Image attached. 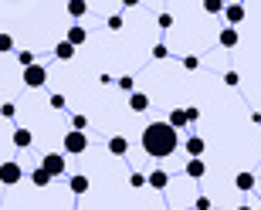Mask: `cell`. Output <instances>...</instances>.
Listing matches in <instances>:
<instances>
[{
  "label": "cell",
  "mask_w": 261,
  "mask_h": 210,
  "mask_svg": "<svg viewBox=\"0 0 261 210\" xmlns=\"http://www.w3.org/2000/svg\"><path fill=\"white\" fill-rule=\"evenodd\" d=\"M238 210H254V207H238Z\"/></svg>",
  "instance_id": "36"
},
{
  "label": "cell",
  "mask_w": 261,
  "mask_h": 210,
  "mask_svg": "<svg viewBox=\"0 0 261 210\" xmlns=\"http://www.w3.org/2000/svg\"><path fill=\"white\" fill-rule=\"evenodd\" d=\"M187 119H190V122H197V119H200V109H197V105H190V109H187Z\"/></svg>",
  "instance_id": "34"
},
{
  "label": "cell",
  "mask_w": 261,
  "mask_h": 210,
  "mask_svg": "<svg viewBox=\"0 0 261 210\" xmlns=\"http://www.w3.org/2000/svg\"><path fill=\"white\" fill-rule=\"evenodd\" d=\"M31 183H34V187H41V190H44V187H48V183H51V176H48V173H44V170H41V166H38V170L31 173Z\"/></svg>",
  "instance_id": "20"
},
{
  "label": "cell",
  "mask_w": 261,
  "mask_h": 210,
  "mask_svg": "<svg viewBox=\"0 0 261 210\" xmlns=\"http://www.w3.org/2000/svg\"><path fill=\"white\" fill-rule=\"evenodd\" d=\"M61 146H65V153L82 156V153L88 149V136H85V133H75V129H68L65 139H61Z\"/></svg>",
  "instance_id": "3"
},
{
  "label": "cell",
  "mask_w": 261,
  "mask_h": 210,
  "mask_svg": "<svg viewBox=\"0 0 261 210\" xmlns=\"http://www.w3.org/2000/svg\"><path fill=\"white\" fill-rule=\"evenodd\" d=\"M20 176H24V166H20L17 160L0 163V183H4V187H17Z\"/></svg>",
  "instance_id": "4"
},
{
  "label": "cell",
  "mask_w": 261,
  "mask_h": 210,
  "mask_svg": "<svg viewBox=\"0 0 261 210\" xmlns=\"http://www.w3.org/2000/svg\"><path fill=\"white\" fill-rule=\"evenodd\" d=\"M85 125H88L85 115H71V129H75V133H85Z\"/></svg>",
  "instance_id": "26"
},
{
  "label": "cell",
  "mask_w": 261,
  "mask_h": 210,
  "mask_svg": "<svg viewBox=\"0 0 261 210\" xmlns=\"http://www.w3.org/2000/svg\"><path fill=\"white\" fill-rule=\"evenodd\" d=\"M65 41H68V44H75V48H82V44L88 41V31L78 28V24H71V28H68V34H65Z\"/></svg>",
  "instance_id": "12"
},
{
  "label": "cell",
  "mask_w": 261,
  "mask_h": 210,
  "mask_svg": "<svg viewBox=\"0 0 261 210\" xmlns=\"http://www.w3.org/2000/svg\"><path fill=\"white\" fill-rule=\"evenodd\" d=\"M184 149L190 153V160H203V153H207V139L203 136H190L184 143Z\"/></svg>",
  "instance_id": "6"
},
{
  "label": "cell",
  "mask_w": 261,
  "mask_h": 210,
  "mask_svg": "<svg viewBox=\"0 0 261 210\" xmlns=\"http://www.w3.org/2000/svg\"><path fill=\"white\" fill-rule=\"evenodd\" d=\"M109 31H122V17H119V14L109 17Z\"/></svg>",
  "instance_id": "33"
},
{
  "label": "cell",
  "mask_w": 261,
  "mask_h": 210,
  "mask_svg": "<svg viewBox=\"0 0 261 210\" xmlns=\"http://www.w3.org/2000/svg\"><path fill=\"white\" fill-rule=\"evenodd\" d=\"M153 58H156V61H163V58H170L166 44H153Z\"/></svg>",
  "instance_id": "30"
},
{
  "label": "cell",
  "mask_w": 261,
  "mask_h": 210,
  "mask_svg": "<svg viewBox=\"0 0 261 210\" xmlns=\"http://www.w3.org/2000/svg\"><path fill=\"white\" fill-rule=\"evenodd\" d=\"M17 61H20V68L38 65V61H34V51H17Z\"/></svg>",
  "instance_id": "21"
},
{
  "label": "cell",
  "mask_w": 261,
  "mask_h": 210,
  "mask_svg": "<svg viewBox=\"0 0 261 210\" xmlns=\"http://www.w3.org/2000/svg\"><path fill=\"white\" fill-rule=\"evenodd\" d=\"M129 187H146V176L143 173H133V176H129Z\"/></svg>",
  "instance_id": "32"
},
{
  "label": "cell",
  "mask_w": 261,
  "mask_h": 210,
  "mask_svg": "<svg viewBox=\"0 0 261 210\" xmlns=\"http://www.w3.org/2000/svg\"><path fill=\"white\" fill-rule=\"evenodd\" d=\"M166 122L173 125L176 133H180V129H184L187 122H190V119H187V109H170V119H166Z\"/></svg>",
  "instance_id": "17"
},
{
  "label": "cell",
  "mask_w": 261,
  "mask_h": 210,
  "mask_svg": "<svg viewBox=\"0 0 261 210\" xmlns=\"http://www.w3.org/2000/svg\"><path fill=\"white\" fill-rule=\"evenodd\" d=\"M51 109H65V95H51Z\"/></svg>",
  "instance_id": "35"
},
{
  "label": "cell",
  "mask_w": 261,
  "mask_h": 210,
  "mask_svg": "<svg viewBox=\"0 0 261 210\" xmlns=\"http://www.w3.org/2000/svg\"><path fill=\"white\" fill-rule=\"evenodd\" d=\"M203 10L207 14H224V4L221 0H203Z\"/></svg>",
  "instance_id": "23"
},
{
  "label": "cell",
  "mask_w": 261,
  "mask_h": 210,
  "mask_svg": "<svg viewBox=\"0 0 261 210\" xmlns=\"http://www.w3.org/2000/svg\"><path fill=\"white\" fill-rule=\"evenodd\" d=\"M146 187H153V190H166V187H170V173H166V170H153L149 176H146Z\"/></svg>",
  "instance_id": "10"
},
{
  "label": "cell",
  "mask_w": 261,
  "mask_h": 210,
  "mask_svg": "<svg viewBox=\"0 0 261 210\" xmlns=\"http://www.w3.org/2000/svg\"><path fill=\"white\" fill-rule=\"evenodd\" d=\"M14 51V38L10 34H0V55H10Z\"/></svg>",
  "instance_id": "24"
},
{
  "label": "cell",
  "mask_w": 261,
  "mask_h": 210,
  "mask_svg": "<svg viewBox=\"0 0 261 210\" xmlns=\"http://www.w3.org/2000/svg\"><path fill=\"white\" fill-rule=\"evenodd\" d=\"M244 14H248V10H244V4H227V7H224V17H227V28H238V24L244 20Z\"/></svg>",
  "instance_id": "8"
},
{
  "label": "cell",
  "mask_w": 261,
  "mask_h": 210,
  "mask_svg": "<svg viewBox=\"0 0 261 210\" xmlns=\"http://www.w3.org/2000/svg\"><path fill=\"white\" fill-rule=\"evenodd\" d=\"M234 187H238V190H241V193H251L254 187H258V176H254L251 170H241V173H238V176H234Z\"/></svg>",
  "instance_id": "7"
},
{
  "label": "cell",
  "mask_w": 261,
  "mask_h": 210,
  "mask_svg": "<svg viewBox=\"0 0 261 210\" xmlns=\"http://www.w3.org/2000/svg\"><path fill=\"white\" fill-rule=\"evenodd\" d=\"M176 146H180V133H176L170 122H149L143 129V149H146V156H153V160H166V156L176 153Z\"/></svg>",
  "instance_id": "1"
},
{
  "label": "cell",
  "mask_w": 261,
  "mask_h": 210,
  "mask_svg": "<svg viewBox=\"0 0 261 210\" xmlns=\"http://www.w3.org/2000/svg\"><path fill=\"white\" fill-rule=\"evenodd\" d=\"M38 166H41L44 173H48L51 180H55V176H65V173H68V163H65V156H61V153H48V156H41Z\"/></svg>",
  "instance_id": "2"
},
{
  "label": "cell",
  "mask_w": 261,
  "mask_h": 210,
  "mask_svg": "<svg viewBox=\"0 0 261 210\" xmlns=\"http://www.w3.org/2000/svg\"><path fill=\"white\" fill-rule=\"evenodd\" d=\"M88 187H92V183H88V176H85V173H75V176L68 180V190L75 193V197H82V193H88Z\"/></svg>",
  "instance_id": "11"
},
{
  "label": "cell",
  "mask_w": 261,
  "mask_h": 210,
  "mask_svg": "<svg viewBox=\"0 0 261 210\" xmlns=\"http://www.w3.org/2000/svg\"><path fill=\"white\" fill-rule=\"evenodd\" d=\"M55 58H58V61H71V58H75V44H68V41H61L58 48H55Z\"/></svg>",
  "instance_id": "18"
},
{
  "label": "cell",
  "mask_w": 261,
  "mask_h": 210,
  "mask_svg": "<svg viewBox=\"0 0 261 210\" xmlns=\"http://www.w3.org/2000/svg\"><path fill=\"white\" fill-rule=\"evenodd\" d=\"M194 207H197V210H211L214 203H211V197H197V200H194Z\"/></svg>",
  "instance_id": "31"
},
{
  "label": "cell",
  "mask_w": 261,
  "mask_h": 210,
  "mask_svg": "<svg viewBox=\"0 0 261 210\" xmlns=\"http://www.w3.org/2000/svg\"><path fill=\"white\" fill-rule=\"evenodd\" d=\"M184 68H187V71H197V68H200V58H197V55H187L184 58Z\"/></svg>",
  "instance_id": "28"
},
{
  "label": "cell",
  "mask_w": 261,
  "mask_h": 210,
  "mask_svg": "<svg viewBox=\"0 0 261 210\" xmlns=\"http://www.w3.org/2000/svg\"><path fill=\"white\" fill-rule=\"evenodd\" d=\"M0 115H4V119H14V115H17V105H14V102H4V105H0Z\"/></svg>",
  "instance_id": "27"
},
{
  "label": "cell",
  "mask_w": 261,
  "mask_h": 210,
  "mask_svg": "<svg viewBox=\"0 0 261 210\" xmlns=\"http://www.w3.org/2000/svg\"><path fill=\"white\" fill-rule=\"evenodd\" d=\"M156 24H160L163 31H170V28H173V14H160V17H156Z\"/></svg>",
  "instance_id": "29"
},
{
  "label": "cell",
  "mask_w": 261,
  "mask_h": 210,
  "mask_svg": "<svg viewBox=\"0 0 261 210\" xmlns=\"http://www.w3.org/2000/svg\"><path fill=\"white\" fill-rule=\"evenodd\" d=\"M217 41H221V48L231 51V48H238L241 34H238V28H221V38H217Z\"/></svg>",
  "instance_id": "13"
},
{
  "label": "cell",
  "mask_w": 261,
  "mask_h": 210,
  "mask_svg": "<svg viewBox=\"0 0 261 210\" xmlns=\"http://www.w3.org/2000/svg\"><path fill=\"white\" fill-rule=\"evenodd\" d=\"M24 85H28V88H44V85H48V68H44V65L24 68Z\"/></svg>",
  "instance_id": "5"
},
{
  "label": "cell",
  "mask_w": 261,
  "mask_h": 210,
  "mask_svg": "<svg viewBox=\"0 0 261 210\" xmlns=\"http://www.w3.org/2000/svg\"><path fill=\"white\" fill-rule=\"evenodd\" d=\"M184 173L190 180H203V176H207V160H187Z\"/></svg>",
  "instance_id": "9"
},
{
  "label": "cell",
  "mask_w": 261,
  "mask_h": 210,
  "mask_svg": "<svg viewBox=\"0 0 261 210\" xmlns=\"http://www.w3.org/2000/svg\"><path fill=\"white\" fill-rule=\"evenodd\" d=\"M170 210H173V207H170Z\"/></svg>",
  "instance_id": "37"
},
{
  "label": "cell",
  "mask_w": 261,
  "mask_h": 210,
  "mask_svg": "<svg viewBox=\"0 0 261 210\" xmlns=\"http://www.w3.org/2000/svg\"><path fill=\"white\" fill-rule=\"evenodd\" d=\"M258 210H261V207H258Z\"/></svg>",
  "instance_id": "38"
},
{
  "label": "cell",
  "mask_w": 261,
  "mask_h": 210,
  "mask_svg": "<svg viewBox=\"0 0 261 210\" xmlns=\"http://www.w3.org/2000/svg\"><path fill=\"white\" fill-rule=\"evenodd\" d=\"M68 14H71V17H85V14H88V4H85V0H68Z\"/></svg>",
  "instance_id": "19"
},
{
  "label": "cell",
  "mask_w": 261,
  "mask_h": 210,
  "mask_svg": "<svg viewBox=\"0 0 261 210\" xmlns=\"http://www.w3.org/2000/svg\"><path fill=\"white\" fill-rule=\"evenodd\" d=\"M224 85L238 88V85H241V75H238V71H224Z\"/></svg>",
  "instance_id": "25"
},
{
  "label": "cell",
  "mask_w": 261,
  "mask_h": 210,
  "mask_svg": "<svg viewBox=\"0 0 261 210\" xmlns=\"http://www.w3.org/2000/svg\"><path fill=\"white\" fill-rule=\"evenodd\" d=\"M109 153L112 156H126L129 153V139L126 136H112V139H109Z\"/></svg>",
  "instance_id": "14"
},
{
  "label": "cell",
  "mask_w": 261,
  "mask_h": 210,
  "mask_svg": "<svg viewBox=\"0 0 261 210\" xmlns=\"http://www.w3.org/2000/svg\"><path fill=\"white\" fill-rule=\"evenodd\" d=\"M31 143H34V133H31V129H24V125L14 129V146H17V149H28Z\"/></svg>",
  "instance_id": "15"
},
{
  "label": "cell",
  "mask_w": 261,
  "mask_h": 210,
  "mask_svg": "<svg viewBox=\"0 0 261 210\" xmlns=\"http://www.w3.org/2000/svg\"><path fill=\"white\" fill-rule=\"evenodd\" d=\"M129 109H133V112H146V109H149V95H146V92H133V95H129Z\"/></svg>",
  "instance_id": "16"
},
{
  "label": "cell",
  "mask_w": 261,
  "mask_h": 210,
  "mask_svg": "<svg viewBox=\"0 0 261 210\" xmlns=\"http://www.w3.org/2000/svg\"><path fill=\"white\" fill-rule=\"evenodd\" d=\"M116 85L122 88V92H129V95H133V88H136V78H133V75H122V78L116 82Z\"/></svg>",
  "instance_id": "22"
}]
</instances>
